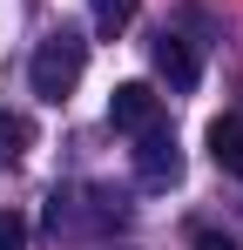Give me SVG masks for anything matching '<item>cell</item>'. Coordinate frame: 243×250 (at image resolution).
Here are the masks:
<instances>
[{
	"mask_svg": "<svg viewBox=\"0 0 243 250\" xmlns=\"http://www.w3.org/2000/svg\"><path fill=\"white\" fill-rule=\"evenodd\" d=\"M81 68H88V41H81L75 27H54V34L34 47L27 82H34L40 102H68V95H75V82H81Z\"/></svg>",
	"mask_w": 243,
	"mask_h": 250,
	"instance_id": "6da1fadb",
	"label": "cell"
},
{
	"mask_svg": "<svg viewBox=\"0 0 243 250\" xmlns=\"http://www.w3.org/2000/svg\"><path fill=\"white\" fill-rule=\"evenodd\" d=\"M135 176H142V189H176L182 183V149L162 122L135 135Z\"/></svg>",
	"mask_w": 243,
	"mask_h": 250,
	"instance_id": "7a4b0ae2",
	"label": "cell"
},
{
	"mask_svg": "<svg viewBox=\"0 0 243 250\" xmlns=\"http://www.w3.org/2000/svg\"><path fill=\"white\" fill-rule=\"evenodd\" d=\"M108 122L128 128V135H142V128H156L162 122V95L149 82H122L115 95H108Z\"/></svg>",
	"mask_w": 243,
	"mask_h": 250,
	"instance_id": "3957f363",
	"label": "cell"
},
{
	"mask_svg": "<svg viewBox=\"0 0 243 250\" xmlns=\"http://www.w3.org/2000/svg\"><path fill=\"white\" fill-rule=\"evenodd\" d=\"M81 216L88 223H122V203H108L101 189H88V196H54V209H47V230L54 237H75Z\"/></svg>",
	"mask_w": 243,
	"mask_h": 250,
	"instance_id": "277c9868",
	"label": "cell"
},
{
	"mask_svg": "<svg viewBox=\"0 0 243 250\" xmlns=\"http://www.w3.org/2000/svg\"><path fill=\"white\" fill-rule=\"evenodd\" d=\"M149 54H156V75L176 88V95H189V88L202 82V54H196V41H182V34H162Z\"/></svg>",
	"mask_w": 243,
	"mask_h": 250,
	"instance_id": "5b68a950",
	"label": "cell"
},
{
	"mask_svg": "<svg viewBox=\"0 0 243 250\" xmlns=\"http://www.w3.org/2000/svg\"><path fill=\"white\" fill-rule=\"evenodd\" d=\"M209 156H216L223 176L243 183V122H237V115H216V122H209Z\"/></svg>",
	"mask_w": 243,
	"mask_h": 250,
	"instance_id": "8992f818",
	"label": "cell"
},
{
	"mask_svg": "<svg viewBox=\"0 0 243 250\" xmlns=\"http://www.w3.org/2000/svg\"><path fill=\"white\" fill-rule=\"evenodd\" d=\"M27 149H34V122L27 115H0V169H14Z\"/></svg>",
	"mask_w": 243,
	"mask_h": 250,
	"instance_id": "52a82bcc",
	"label": "cell"
},
{
	"mask_svg": "<svg viewBox=\"0 0 243 250\" xmlns=\"http://www.w3.org/2000/svg\"><path fill=\"white\" fill-rule=\"evenodd\" d=\"M135 7H142V0H88V14H95V34H122V27L135 21Z\"/></svg>",
	"mask_w": 243,
	"mask_h": 250,
	"instance_id": "ba28073f",
	"label": "cell"
},
{
	"mask_svg": "<svg viewBox=\"0 0 243 250\" xmlns=\"http://www.w3.org/2000/svg\"><path fill=\"white\" fill-rule=\"evenodd\" d=\"M0 250H27V223L14 209H0Z\"/></svg>",
	"mask_w": 243,
	"mask_h": 250,
	"instance_id": "9c48e42d",
	"label": "cell"
},
{
	"mask_svg": "<svg viewBox=\"0 0 243 250\" xmlns=\"http://www.w3.org/2000/svg\"><path fill=\"white\" fill-rule=\"evenodd\" d=\"M196 250H243V244H230V237H216V230H202V237H196Z\"/></svg>",
	"mask_w": 243,
	"mask_h": 250,
	"instance_id": "30bf717a",
	"label": "cell"
}]
</instances>
